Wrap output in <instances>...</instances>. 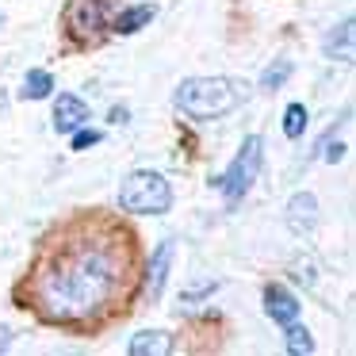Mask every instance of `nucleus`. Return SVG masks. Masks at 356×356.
<instances>
[{"label":"nucleus","instance_id":"obj_1","mask_svg":"<svg viewBox=\"0 0 356 356\" xmlns=\"http://www.w3.org/2000/svg\"><path fill=\"white\" fill-rule=\"evenodd\" d=\"M127 249L115 241H70L58 245L35 280V302L50 322H85L100 314L119 291Z\"/></svg>","mask_w":356,"mask_h":356},{"label":"nucleus","instance_id":"obj_2","mask_svg":"<svg viewBox=\"0 0 356 356\" xmlns=\"http://www.w3.org/2000/svg\"><path fill=\"white\" fill-rule=\"evenodd\" d=\"M241 104V92L226 77H192L177 88V108L192 119H218Z\"/></svg>","mask_w":356,"mask_h":356},{"label":"nucleus","instance_id":"obj_3","mask_svg":"<svg viewBox=\"0 0 356 356\" xmlns=\"http://www.w3.org/2000/svg\"><path fill=\"white\" fill-rule=\"evenodd\" d=\"M119 207L131 211V215H165L172 207V188L165 177H157L149 169H138L119 188Z\"/></svg>","mask_w":356,"mask_h":356},{"label":"nucleus","instance_id":"obj_4","mask_svg":"<svg viewBox=\"0 0 356 356\" xmlns=\"http://www.w3.org/2000/svg\"><path fill=\"white\" fill-rule=\"evenodd\" d=\"M257 172H261V138H257V134H249V138L241 142V149H238V157H234V165L226 169V177L215 180V184L226 192V200H241V195L253 188Z\"/></svg>","mask_w":356,"mask_h":356},{"label":"nucleus","instance_id":"obj_5","mask_svg":"<svg viewBox=\"0 0 356 356\" xmlns=\"http://www.w3.org/2000/svg\"><path fill=\"white\" fill-rule=\"evenodd\" d=\"M108 24V4L104 0H70L65 8V31L73 39H92Z\"/></svg>","mask_w":356,"mask_h":356},{"label":"nucleus","instance_id":"obj_6","mask_svg":"<svg viewBox=\"0 0 356 356\" xmlns=\"http://www.w3.org/2000/svg\"><path fill=\"white\" fill-rule=\"evenodd\" d=\"M172 253H177V241H161L154 249V261H149V272H146V295L149 299H161L165 291V280H169V264H172Z\"/></svg>","mask_w":356,"mask_h":356},{"label":"nucleus","instance_id":"obj_7","mask_svg":"<svg viewBox=\"0 0 356 356\" xmlns=\"http://www.w3.org/2000/svg\"><path fill=\"white\" fill-rule=\"evenodd\" d=\"M287 226L291 234H310L318 226V200L310 192H295L287 203Z\"/></svg>","mask_w":356,"mask_h":356},{"label":"nucleus","instance_id":"obj_8","mask_svg":"<svg viewBox=\"0 0 356 356\" xmlns=\"http://www.w3.org/2000/svg\"><path fill=\"white\" fill-rule=\"evenodd\" d=\"M88 123V104L77 100V96H62V100L54 104V127L58 134H73L77 127Z\"/></svg>","mask_w":356,"mask_h":356},{"label":"nucleus","instance_id":"obj_9","mask_svg":"<svg viewBox=\"0 0 356 356\" xmlns=\"http://www.w3.org/2000/svg\"><path fill=\"white\" fill-rule=\"evenodd\" d=\"M264 310H268V318L280 325L299 318V302H295V295L284 291V287H268V291H264Z\"/></svg>","mask_w":356,"mask_h":356},{"label":"nucleus","instance_id":"obj_10","mask_svg":"<svg viewBox=\"0 0 356 356\" xmlns=\"http://www.w3.org/2000/svg\"><path fill=\"white\" fill-rule=\"evenodd\" d=\"M169 333H161V330H142V333H134L131 337V345H127V353L131 356H154V353H169Z\"/></svg>","mask_w":356,"mask_h":356},{"label":"nucleus","instance_id":"obj_11","mask_svg":"<svg viewBox=\"0 0 356 356\" xmlns=\"http://www.w3.org/2000/svg\"><path fill=\"white\" fill-rule=\"evenodd\" d=\"M154 19V4H138V8H127L123 16L115 19V31L119 35H134L138 27H146Z\"/></svg>","mask_w":356,"mask_h":356},{"label":"nucleus","instance_id":"obj_12","mask_svg":"<svg viewBox=\"0 0 356 356\" xmlns=\"http://www.w3.org/2000/svg\"><path fill=\"white\" fill-rule=\"evenodd\" d=\"M50 92H54V77H50L47 70H31L24 77V96L27 100H47Z\"/></svg>","mask_w":356,"mask_h":356},{"label":"nucleus","instance_id":"obj_13","mask_svg":"<svg viewBox=\"0 0 356 356\" xmlns=\"http://www.w3.org/2000/svg\"><path fill=\"white\" fill-rule=\"evenodd\" d=\"M348 47H353V16L341 19V27H333V31L325 35V54H330V58L348 54Z\"/></svg>","mask_w":356,"mask_h":356},{"label":"nucleus","instance_id":"obj_14","mask_svg":"<svg viewBox=\"0 0 356 356\" xmlns=\"http://www.w3.org/2000/svg\"><path fill=\"white\" fill-rule=\"evenodd\" d=\"M284 348H287V353H295V356H302V353H314V341H310V333L302 330V325L287 322V337H284Z\"/></svg>","mask_w":356,"mask_h":356},{"label":"nucleus","instance_id":"obj_15","mask_svg":"<svg viewBox=\"0 0 356 356\" xmlns=\"http://www.w3.org/2000/svg\"><path fill=\"white\" fill-rule=\"evenodd\" d=\"M291 73H295V65H291V62H272L268 70L261 73V88H264V92H276V88L284 85L287 77H291Z\"/></svg>","mask_w":356,"mask_h":356},{"label":"nucleus","instance_id":"obj_16","mask_svg":"<svg viewBox=\"0 0 356 356\" xmlns=\"http://www.w3.org/2000/svg\"><path fill=\"white\" fill-rule=\"evenodd\" d=\"M284 134L287 138H302V134H307V108H302V104H291V108L284 111Z\"/></svg>","mask_w":356,"mask_h":356},{"label":"nucleus","instance_id":"obj_17","mask_svg":"<svg viewBox=\"0 0 356 356\" xmlns=\"http://www.w3.org/2000/svg\"><path fill=\"white\" fill-rule=\"evenodd\" d=\"M100 142V131H73V149H88V146H96Z\"/></svg>","mask_w":356,"mask_h":356},{"label":"nucleus","instance_id":"obj_18","mask_svg":"<svg viewBox=\"0 0 356 356\" xmlns=\"http://www.w3.org/2000/svg\"><path fill=\"white\" fill-rule=\"evenodd\" d=\"M127 119H131V115H127V108H111V123H119V127H123Z\"/></svg>","mask_w":356,"mask_h":356},{"label":"nucleus","instance_id":"obj_19","mask_svg":"<svg viewBox=\"0 0 356 356\" xmlns=\"http://www.w3.org/2000/svg\"><path fill=\"white\" fill-rule=\"evenodd\" d=\"M8 341H12V330H8V325H0V353L8 348Z\"/></svg>","mask_w":356,"mask_h":356}]
</instances>
